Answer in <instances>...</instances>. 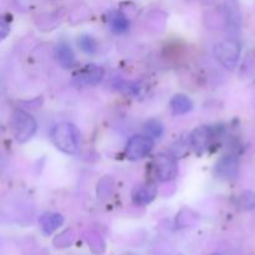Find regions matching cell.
<instances>
[{"instance_id": "6da1fadb", "label": "cell", "mask_w": 255, "mask_h": 255, "mask_svg": "<svg viewBox=\"0 0 255 255\" xmlns=\"http://www.w3.org/2000/svg\"><path fill=\"white\" fill-rule=\"evenodd\" d=\"M51 141L57 149L66 154H77L82 146L80 129L70 122H60L51 131Z\"/></svg>"}, {"instance_id": "7a4b0ae2", "label": "cell", "mask_w": 255, "mask_h": 255, "mask_svg": "<svg viewBox=\"0 0 255 255\" xmlns=\"http://www.w3.org/2000/svg\"><path fill=\"white\" fill-rule=\"evenodd\" d=\"M36 120L22 110H15L11 116V131L15 139L20 143H25L32 138L36 132Z\"/></svg>"}, {"instance_id": "3957f363", "label": "cell", "mask_w": 255, "mask_h": 255, "mask_svg": "<svg viewBox=\"0 0 255 255\" xmlns=\"http://www.w3.org/2000/svg\"><path fill=\"white\" fill-rule=\"evenodd\" d=\"M241 44L234 39H226L214 46V56L226 69L233 70L241 59Z\"/></svg>"}, {"instance_id": "277c9868", "label": "cell", "mask_w": 255, "mask_h": 255, "mask_svg": "<svg viewBox=\"0 0 255 255\" xmlns=\"http://www.w3.org/2000/svg\"><path fill=\"white\" fill-rule=\"evenodd\" d=\"M152 172L159 182H169L174 179L178 173V164L173 156L159 153L152 159Z\"/></svg>"}, {"instance_id": "5b68a950", "label": "cell", "mask_w": 255, "mask_h": 255, "mask_svg": "<svg viewBox=\"0 0 255 255\" xmlns=\"http://www.w3.org/2000/svg\"><path fill=\"white\" fill-rule=\"evenodd\" d=\"M153 148V141L149 136H133L128 139L125 153L131 161H138L151 153Z\"/></svg>"}, {"instance_id": "8992f818", "label": "cell", "mask_w": 255, "mask_h": 255, "mask_svg": "<svg viewBox=\"0 0 255 255\" xmlns=\"http://www.w3.org/2000/svg\"><path fill=\"white\" fill-rule=\"evenodd\" d=\"M214 132L209 126H201L192 132L189 137V142L194 151L198 154L204 153L211 147L212 141H213Z\"/></svg>"}, {"instance_id": "52a82bcc", "label": "cell", "mask_w": 255, "mask_h": 255, "mask_svg": "<svg viewBox=\"0 0 255 255\" xmlns=\"http://www.w3.org/2000/svg\"><path fill=\"white\" fill-rule=\"evenodd\" d=\"M105 71L96 64H87L75 75V80L84 86H96L104 80Z\"/></svg>"}, {"instance_id": "ba28073f", "label": "cell", "mask_w": 255, "mask_h": 255, "mask_svg": "<svg viewBox=\"0 0 255 255\" xmlns=\"http://www.w3.org/2000/svg\"><path fill=\"white\" fill-rule=\"evenodd\" d=\"M216 174L224 181H233L239 172V159L236 156H226L219 159L216 164Z\"/></svg>"}, {"instance_id": "9c48e42d", "label": "cell", "mask_w": 255, "mask_h": 255, "mask_svg": "<svg viewBox=\"0 0 255 255\" xmlns=\"http://www.w3.org/2000/svg\"><path fill=\"white\" fill-rule=\"evenodd\" d=\"M157 196V187L153 182L139 183L132 189V201L138 206H146L151 203Z\"/></svg>"}, {"instance_id": "30bf717a", "label": "cell", "mask_w": 255, "mask_h": 255, "mask_svg": "<svg viewBox=\"0 0 255 255\" xmlns=\"http://www.w3.org/2000/svg\"><path fill=\"white\" fill-rule=\"evenodd\" d=\"M169 107H171L172 114L179 116V115H186L193 109V102L186 95H176L173 99L169 102Z\"/></svg>"}, {"instance_id": "8fae6325", "label": "cell", "mask_w": 255, "mask_h": 255, "mask_svg": "<svg viewBox=\"0 0 255 255\" xmlns=\"http://www.w3.org/2000/svg\"><path fill=\"white\" fill-rule=\"evenodd\" d=\"M55 57L57 62L64 67H72L75 64V54L66 42H60L55 50Z\"/></svg>"}, {"instance_id": "7c38bea8", "label": "cell", "mask_w": 255, "mask_h": 255, "mask_svg": "<svg viewBox=\"0 0 255 255\" xmlns=\"http://www.w3.org/2000/svg\"><path fill=\"white\" fill-rule=\"evenodd\" d=\"M64 224V217L59 213L45 214L41 218V229L46 236L54 233Z\"/></svg>"}, {"instance_id": "4fadbf2b", "label": "cell", "mask_w": 255, "mask_h": 255, "mask_svg": "<svg viewBox=\"0 0 255 255\" xmlns=\"http://www.w3.org/2000/svg\"><path fill=\"white\" fill-rule=\"evenodd\" d=\"M109 22L111 30L116 34H124L129 27L128 19L121 11H112L109 16Z\"/></svg>"}, {"instance_id": "5bb4252c", "label": "cell", "mask_w": 255, "mask_h": 255, "mask_svg": "<svg viewBox=\"0 0 255 255\" xmlns=\"http://www.w3.org/2000/svg\"><path fill=\"white\" fill-rule=\"evenodd\" d=\"M77 46L80 47L81 51H84L87 55H94L97 52V41L91 36V35H81L77 39Z\"/></svg>"}, {"instance_id": "9a60e30c", "label": "cell", "mask_w": 255, "mask_h": 255, "mask_svg": "<svg viewBox=\"0 0 255 255\" xmlns=\"http://www.w3.org/2000/svg\"><path fill=\"white\" fill-rule=\"evenodd\" d=\"M238 208L242 211L255 209V193L254 192H243L238 198Z\"/></svg>"}, {"instance_id": "2e32d148", "label": "cell", "mask_w": 255, "mask_h": 255, "mask_svg": "<svg viewBox=\"0 0 255 255\" xmlns=\"http://www.w3.org/2000/svg\"><path fill=\"white\" fill-rule=\"evenodd\" d=\"M75 241V233L72 229H67L64 233H61L60 236H57L55 238L54 244L57 248H66V247L71 246L72 242Z\"/></svg>"}, {"instance_id": "e0dca14e", "label": "cell", "mask_w": 255, "mask_h": 255, "mask_svg": "<svg viewBox=\"0 0 255 255\" xmlns=\"http://www.w3.org/2000/svg\"><path fill=\"white\" fill-rule=\"evenodd\" d=\"M144 131H146L147 136L158 138V137H161L162 133H163V126H162L161 122L157 121V120H151V121H148L144 125Z\"/></svg>"}, {"instance_id": "ac0fdd59", "label": "cell", "mask_w": 255, "mask_h": 255, "mask_svg": "<svg viewBox=\"0 0 255 255\" xmlns=\"http://www.w3.org/2000/svg\"><path fill=\"white\" fill-rule=\"evenodd\" d=\"M171 255H182V254H178V253H176V254H171Z\"/></svg>"}, {"instance_id": "d6986e66", "label": "cell", "mask_w": 255, "mask_h": 255, "mask_svg": "<svg viewBox=\"0 0 255 255\" xmlns=\"http://www.w3.org/2000/svg\"><path fill=\"white\" fill-rule=\"evenodd\" d=\"M213 255H221V254H213Z\"/></svg>"}]
</instances>
